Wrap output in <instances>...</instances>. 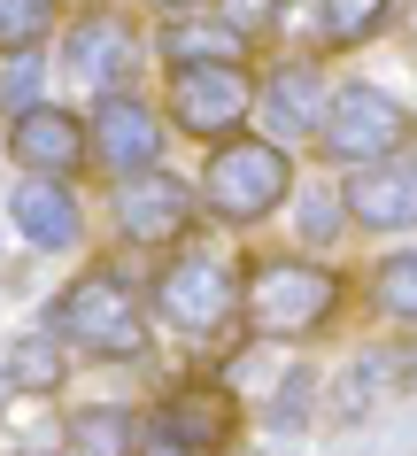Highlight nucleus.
<instances>
[{"mask_svg": "<svg viewBox=\"0 0 417 456\" xmlns=\"http://www.w3.org/2000/svg\"><path fill=\"white\" fill-rule=\"evenodd\" d=\"M8 216H16V232H24L31 248H47V256L85 240V209H77L70 178H24L16 201H8Z\"/></svg>", "mask_w": 417, "mask_h": 456, "instance_id": "nucleus-12", "label": "nucleus"}, {"mask_svg": "<svg viewBox=\"0 0 417 456\" xmlns=\"http://www.w3.org/2000/svg\"><path fill=\"white\" fill-rule=\"evenodd\" d=\"M8 155H16L31 178H77L85 155H93V140H85V124H77L70 109L31 101V109H16V124H8Z\"/></svg>", "mask_w": 417, "mask_h": 456, "instance_id": "nucleus-8", "label": "nucleus"}, {"mask_svg": "<svg viewBox=\"0 0 417 456\" xmlns=\"http://www.w3.org/2000/svg\"><path fill=\"white\" fill-rule=\"evenodd\" d=\"M317 140H325V155H341V163H379V155H402L410 117H402V101L379 94V86H341V94L325 101V117H317Z\"/></svg>", "mask_w": 417, "mask_h": 456, "instance_id": "nucleus-4", "label": "nucleus"}, {"mask_svg": "<svg viewBox=\"0 0 417 456\" xmlns=\"http://www.w3.org/2000/svg\"><path fill=\"white\" fill-rule=\"evenodd\" d=\"M371 302L394 325H417V248H402V256H387V264L371 271Z\"/></svg>", "mask_w": 417, "mask_h": 456, "instance_id": "nucleus-19", "label": "nucleus"}, {"mask_svg": "<svg viewBox=\"0 0 417 456\" xmlns=\"http://www.w3.org/2000/svg\"><path fill=\"white\" fill-rule=\"evenodd\" d=\"M54 340L77 348V356H100V363H140L148 356V317H140V302H132L124 279L85 271V279L62 287V302H54Z\"/></svg>", "mask_w": 417, "mask_h": 456, "instance_id": "nucleus-1", "label": "nucleus"}, {"mask_svg": "<svg viewBox=\"0 0 417 456\" xmlns=\"http://www.w3.org/2000/svg\"><path fill=\"white\" fill-rule=\"evenodd\" d=\"M163 54H171V70H186V62H240V31H232V24H194V16H171Z\"/></svg>", "mask_w": 417, "mask_h": 456, "instance_id": "nucleus-15", "label": "nucleus"}, {"mask_svg": "<svg viewBox=\"0 0 417 456\" xmlns=\"http://www.w3.org/2000/svg\"><path fill=\"white\" fill-rule=\"evenodd\" d=\"M394 16V0H317V24H325V47H364L371 31Z\"/></svg>", "mask_w": 417, "mask_h": 456, "instance_id": "nucleus-18", "label": "nucleus"}, {"mask_svg": "<svg viewBox=\"0 0 417 456\" xmlns=\"http://www.w3.org/2000/svg\"><path fill=\"white\" fill-rule=\"evenodd\" d=\"M0 379H16V387H31V395H47V387H62V356H54V340L47 333H31V340H16L8 356H0Z\"/></svg>", "mask_w": 417, "mask_h": 456, "instance_id": "nucleus-20", "label": "nucleus"}, {"mask_svg": "<svg viewBox=\"0 0 417 456\" xmlns=\"http://www.w3.org/2000/svg\"><path fill=\"white\" fill-rule=\"evenodd\" d=\"M201 193H209L217 216L255 224V216H270L294 193V163H286V147H270V140H217L209 170H201Z\"/></svg>", "mask_w": 417, "mask_h": 456, "instance_id": "nucleus-2", "label": "nucleus"}, {"mask_svg": "<svg viewBox=\"0 0 417 456\" xmlns=\"http://www.w3.org/2000/svg\"><path fill=\"white\" fill-rule=\"evenodd\" d=\"M247 317L263 325V333H309L325 317L341 310V279L325 264H301V256H278V264H255L240 287Z\"/></svg>", "mask_w": 417, "mask_h": 456, "instance_id": "nucleus-3", "label": "nucleus"}, {"mask_svg": "<svg viewBox=\"0 0 417 456\" xmlns=\"http://www.w3.org/2000/svg\"><path fill=\"white\" fill-rule=\"evenodd\" d=\"M255 109V86L240 77V62H186L171 70V117L194 140H232Z\"/></svg>", "mask_w": 417, "mask_h": 456, "instance_id": "nucleus-6", "label": "nucleus"}, {"mask_svg": "<svg viewBox=\"0 0 417 456\" xmlns=\"http://www.w3.org/2000/svg\"><path fill=\"white\" fill-rule=\"evenodd\" d=\"M155 433L178 441L186 456L224 449L232 441V395H217V387H178L171 403H163V418H155Z\"/></svg>", "mask_w": 417, "mask_h": 456, "instance_id": "nucleus-13", "label": "nucleus"}, {"mask_svg": "<svg viewBox=\"0 0 417 456\" xmlns=\"http://www.w3.org/2000/svg\"><path fill=\"white\" fill-rule=\"evenodd\" d=\"M62 24V0H0V54H39Z\"/></svg>", "mask_w": 417, "mask_h": 456, "instance_id": "nucleus-17", "label": "nucleus"}, {"mask_svg": "<svg viewBox=\"0 0 417 456\" xmlns=\"http://www.w3.org/2000/svg\"><path fill=\"white\" fill-rule=\"evenodd\" d=\"M255 109H263L278 132H309V124L325 117V86H317V70H309V62H286V70H270V77H263Z\"/></svg>", "mask_w": 417, "mask_h": 456, "instance_id": "nucleus-14", "label": "nucleus"}, {"mask_svg": "<svg viewBox=\"0 0 417 456\" xmlns=\"http://www.w3.org/2000/svg\"><path fill=\"white\" fill-rule=\"evenodd\" d=\"M217 24L247 31V39H263V31L278 24V0H217Z\"/></svg>", "mask_w": 417, "mask_h": 456, "instance_id": "nucleus-21", "label": "nucleus"}, {"mask_svg": "<svg viewBox=\"0 0 417 456\" xmlns=\"http://www.w3.org/2000/svg\"><path fill=\"white\" fill-rule=\"evenodd\" d=\"M116 232L140 248H171L194 232V193L178 186L171 170H132L116 178Z\"/></svg>", "mask_w": 417, "mask_h": 456, "instance_id": "nucleus-7", "label": "nucleus"}, {"mask_svg": "<svg viewBox=\"0 0 417 456\" xmlns=\"http://www.w3.org/2000/svg\"><path fill=\"white\" fill-rule=\"evenodd\" d=\"M333 224H341V201H325V193H309V201H301V232H309V240H341Z\"/></svg>", "mask_w": 417, "mask_h": 456, "instance_id": "nucleus-22", "label": "nucleus"}, {"mask_svg": "<svg viewBox=\"0 0 417 456\" xmlns=\"http://www.w3.org/2000/svg\"><path fill=\"white\" fill-rule=\"evenodd\" d=\"M341 209L371 232H417V163L410 155H379V163H356Z\"/></svg>", "mask_w": 417, "mask_h": 456, "instance_id": "nucleus-10", "label": "nucleus"}, {"mask_svg": "<svg viewBox=\"0 0 417 456\" xmlns=\"http://www.w3.org/2000/svg\"><path fill=\"white\" fill-rule=\"evenodd\" d=\"M85 140H93L100 170L132 178V170H155V155H163V124H155L148 101H132V94H100V101H93V124H85Z\"/></svg>", "mask_w": 417, "mask_h": 456, "instance_id": "nucleus-9", "label": "nucleus"}, {"mask_svg": "<svg viewBox=\"0 0 417 456\" xmlns=\"http://www.w3.org/2000/svg\"><path fill=\"white\" fill-rule=\"evenodd\" d=\"M132 54H140V39H132V24H124L116 8H85L70 24V39H62V62H70L85 86H116V77L132 70Z\"/></svg>", "mask_w": 417, "mask_h": 456, "instance_id": "nucleus-11", "label": "nucleus"}, {"mask_svg": "<svg viewBox=\"0 0 417 456\" xmlns=\"http://www.w3.org/2000/svg\"><path fill=\"white\" fill-rule=\"evenodd\" d=\"M132 449H140L132 410H77L70 418V456H132Z\"/></svg>", "mask_w": 417, "mask_h": 456, "instance_id": "nucleus-16", "label": "nucleus"}, {"mask_svg": "<svg viewBox=\"0 0 417 456\" xmlns=\"http://www.w3.org/2000/svg\"><path fill=\"white\" fill-rule=\"evenodd\" d=\"M155 310H163V325H178V333H217V325H232V310H240V279H232V264H217V256H178V264H163V279H155Z\"/></svg>", "mask_w": 417, "mask_h": 456, "instance_id": "nucleus-5", "label": "nucleus"}, {"mask_svg": "<svg viewBox=\"0 0 417 456\" xmlns=\"http://www.w3.org/2000/svg\"><path fill=\"white\" fill-rule=\"evenodd\" d=\"M31 86H39V54H8V101H16V109H31Z\"/></svg>", "mask_w": 417, "mask_h": 456, "instance_id": "nucleus-23", "label": "nucleus"}, {"mask_svg": "<svg viewBox=\"0 0 417 456\" xmlns=\"http://www.w3.org/2000/svg\"><path fill=\"white\" fill-rule=\"evenodd\" d=\"M155 8H171V16H186V8H194V0H155Z\"/></svg>", "mask_w": 417, "mask_h": 456, "instance_id": "nucleus-24", "label": "nucleus"}]
</instances>
